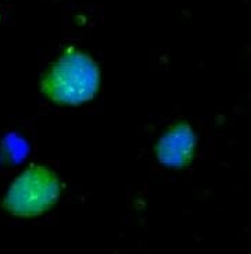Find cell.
Instances as JSON below:
<instances>
[{"label":"cell","instance_id":"7a4b0ae2","mask_svg":"<svg viewBox=\"0 0 251 254\" xmlns=\"http://www.w3.org/2000/svg\"><path fill=\"white\" fill-rule=\"evenodd\" d=\"M62 192L55 172L43 165H31L14 179L3 206L21 218H34L55 206Z\"/></svg>","mask_w":251,"mask_h":254},{"label":"cell","instance_id":"6da1fadb","mask_svg":"<svg viewBox=\"0 0 251 254\" xmlns=\"http://www.w3.org/2000/svg\"><path fill=\"white\" fill-rule=\"evenodd\" d=\"M100 88V69L86 53H63L42 79V93L57 104L79 106L96 96Z\"/></svg>","mask_w":251,"mask_h":254},{"label":"cell","instance_id":"3957f363","mask_svg":"<svg viewBox=\"0 0 251 254\" xmlns=\"http://www.w3.org/2000/svg\"><path fill=\"white\" fill-rule=\"evenodd\" d=\"M190 139L189 133L182 128H175L170 133H167L158 143L157 154L164 164L178 165L182 164L185 156L189 153Z\"/></svg>","mask_w":251,"mask_h":254}]
</instances>
